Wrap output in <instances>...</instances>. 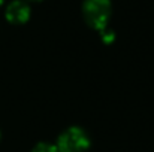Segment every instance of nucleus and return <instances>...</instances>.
<instances>
[{"instance_id":"4","label":"nucleus","mask_w":154,"mask_h":152,"mask_svg":"<svg viewBox=\"0 0 154 152\" xmlns=\"http://www.w3.org/2000/svg\"><path fill=\"white\" fill-rule=\"evenodd\" d=\"M32 152H58L57 146L52 145V143H48V142H39L33 149Z\"/></svg>"},{"instance_id":"7","label":"nucleus","mask_w":154,"mask_h":152,"mask_svg":"<svg viewBox=\"0 0 154 152\" xmlns=\"http://www.w3.org/2000/svg\"><path fill=\"white\" fill-rule=\"evenodd\" d=\"M30 1H41V0H30Z\"/></svg>"},{"instance_id":"6","label":"nucleus","mask_w":154,"mask_h":152,"mask_svg":"<svg viewBox=\"0 0 154 152\" xmlns=\"http://www.w3.org/2000/svg\"><path fill=\"white\" fill-rule=\"evenodd\" d=\"M3 1H5V0H0V6H2V4H3Z\"/></svg>"},{"instance_id":"3","label":"nucleus","mask_w":154,"mask_h":152,"mask_svg":"<svg viewBox=\"0 0 154 152\" xmlns=\"http://www.w3.org/2000/svg\"><path fill=\"white\" fill-rule=\"evenodd\" d=\"M30 6L24 0H14L6 6L5 16L11 24H24L30 18Z\"/></svg>"},{"instance_id":"1","label":"nucleus","mask_w":154,"mask_h":152,"mask_svg":"<svg viewBox=\"0 0 154 152\" xmlns=\"http://www.w3.org/2000/svg\"><path fill=\"white\" fill-rule=\"evenodd\" d=\"M111 13V0H84L82 3V16L85 22L97 31H102L108 27Z\"/></svg>"},{"instance_id":"5","label":"nucleus","mask_w":154,"mask_h":152,"mask_svg":"<svg viewBox=\"0 0 154 152\" xmlns=\"http://www.w3.org/2000/svg\"><path fill=\"white\" fill-rule=\"evenodd\" d=\"M100 36H102V40L106 45H111V43L114 42V39H115L114 31H111V30H108V28H105V30L100 31Z\"/></svg>"},{"instance_id":"2","label":"nucleus","mask_w":154,"mask_h":152,"mask_svg":"<svg viewBox=\"0 0 154 152\" xmlns=\"http://www.w3.org/2000/svg\"><path fill=\"white\" fill-rule=\"evenodd\" d=\"M58 152H85L90 148V137L81 127L66 128L55 143Z\"/></svg>"}]
</instances>
